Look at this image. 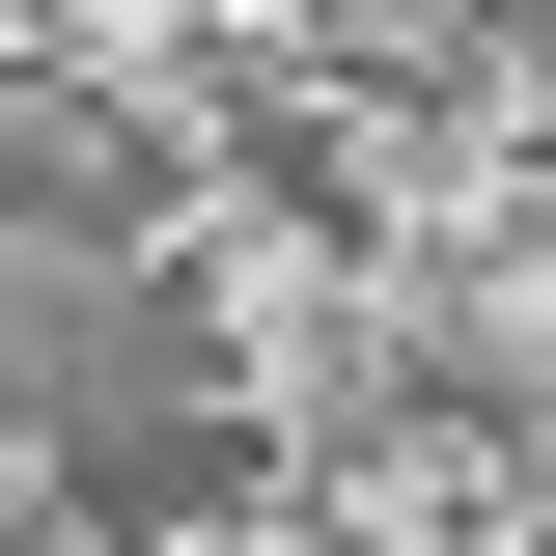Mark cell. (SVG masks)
<instances>
[{"label":"cell","instance_id":"cell-1","mask_svg":"<svg viewBox=\"0 0 556 556\" xmlns=\"http://www.w3.org/2000/svg\"><path fill=\"white\" fill-rule=\"evenodd\" d=\"M251 473H278V445H251L223 390H139V417H56V501H84L112 556H167V529H251Z\"/></svg>","mask_w":556,"mask_h":556}]
</instances>
